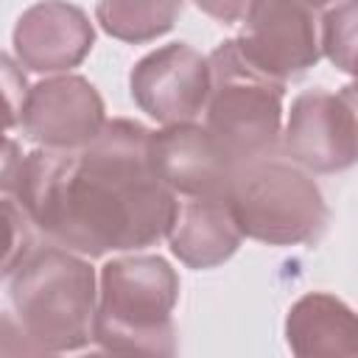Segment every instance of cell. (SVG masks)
I'll return each mask as SVG.
<instances>
[{
  "label": "cell",
  "instance_id": "obj_1",
  "mask_svg": "<svg viewBox=\"0 0 358 358\" xmlns=\"http://www.w3.org/2000/svg\"><path fill=\"white\" fill-rule=\"evenodd\" d=\"M151 129L115 117L81 148H39L17 157L6 140L3 190L53 243L78 255L145 249L173 227L176 193L154 173Z\"/></svg>",
  "mask_w": 358,
  "mask_h": 358
},
{
  "label": "cell",
  "instance_id": "obj_17",
  "mask_svg": "<svg viewBox=\"0 0 358 358\" xmlns=\"http://www.w3.org/2000/svg\"><path fill=\"white\" fill-rule=\"evenodd\" d=\"M193 3H196L207 17L224 22V25H232V22L243 20V14H246V8H249L252 0H193Z\"/></svg>",
  "mask_w": 358,
  "mask_h": 358
},
{
  "label": "cell",
  "instance_id": "obj_16",
  "mask_svg": "<svg viewBox=\"0 0 358 358\" xmlns=\"http://www.w3.org/2000/svg\"><path fill=\"white\" fill-rule=\"evenodd\" d=\"M3 78H6V126L11 129L14 120H20V109H22V101H17V92L28 95V90H25L22 73L14 67L8 56H3Z\"/></svg>",
  "mask_w": 358,
  "mask_h": 358
},
{
  "label": "cell",
  "instance_id": "obj_12",
  "mask_svg": "<svg viewBox=\"0 0 358 358\" xmlns=\"http://www.w3.org/2000/svg\"><path fill=\"white\" fill-rule=\"evenodd\" d=\"M285 338L299 358H358V313L333 294H305L288 310Z\"/></svg>",
  "mask_w": 358,
  "mask_h": 358
},
{
  "label": "cell",
  "instance_id": "obj_7",
  "mask_svg": "<svg viewBox=\"0 0 358 358\" xmlns=\"http://www.w3.org/2000/svg\"><path fill=\"white\" fill-rule=\"evenodd\" d=\"M282 151L313 173H336L358 162V123L350 95L344 90L296 95L282 129Z\"/></svg>",
  "mask_w": 358,
  "mask_h": 358
},
{
  "label": "cell",
  "instance_id": "obj_20",
  "mask_svg": "<svg viewBox=\"0 0 358 358\" xmlns=\"http://www.w3.org/2000/svg\"><path fill=\"white\" fill-rule=\"evenodd\" d=\"M350 76H352V78H355V81H352V87H355V90H358V59H355V67H352V73H350Z\"/></svg>",
  "mask_w": 358,
  "mask_h": 358
},
{
  "label": "cell",
  "instance_id": "obj_10",
  "mask_svg": "<svg viewBox=\"0 0 358 358\" xmlns=\"http://www.w3.org/2000/svg\"><path fill=\"white\" fill-rule=\"evenodd\" d=\"M103 126V101L81 76H53L34 84L20 109L22 134L45 148H81Z\"/></svg>",
  "mask_w": 358,
  "mask_h": 358
},
{
  "label": "cell",
  "instance_id": "obj_15",
  "mask_svg": "<svg viewBox=\"0 0 358 358\" xmlns=\"http://www.w3.org/2000/svg\"><path fill=\"white\" fill-rule=\"evenodd\" d=\"M322 53L341 73H352L358 59V0L333 6L322 20Z\"/></svg>",
  "mask_w": 358,
  "mask_h": 358
},
{
  "label": "cell",
  "instance_id": "obj_9",
  "mask_svg": "<svg viewBox=\"0 0 358 358\" xmlns=\"http://www.w3.org/2000/svg\"><path fill=\"white\" fill-rule=\"evenodd\" d=\"M148 157L154 173L187 199H224L241 168L218 137L193 120L151 131Z\"/></svg>",
  "mask_w": 358,
  "mask_h": 358
},
{
  "label": "cell",
  "instance_id": "obj_8",
  "mask_svg": "<svg viewBox=\"0 0 358 358\" xmlns=\"http://www.w3.org/2000/svg\"><path fill=\"white\" fill-rule=\"evenodd\" d=\"M210 59L190 45L173 42L143 56L131 76L129 90L134 103L157 123H190L210 98Z\"/></svg>",
  "mask_w": 358,
  "mask_h": 358
},
{
  "label": "cell",
  "instance_id": "obj_14",
  "mask_svg": "<svg viewBox=\"0 0 358 358\" xmlns=\"http://www.w3.org/2000/svg\"><path fill=\"white\" fill-rule=\"evenodd\" d=\"M182 14V0H98L95 20L120 42H151L168 34Z\"/></svg>",
  "mask_w": 358,
  "mask_h": 358
},
{
  "label": "cell",
  "instance_id": "obj_4",
  "mask_svg": "<svg viewBox=\"0 0 358 358\" xmlns=\"http://www.w3.org/2000/svg\"><path fill=\"white\" fill-rule=\"evenodd\" d=\"M224 201L241 232L268 246L310 243L324 232L330 215L313 176L277 157L241 165Z\"/></svg>",
  "mask_w": 358,
  "mask_h": 358
},
{
  "label": "cell",
  "instance_id": "obj_18",
  "mask_svg": "<svg viewBox=\"0 0 358 358\" xmlns=\"http://www.w3.org/2000/svg\"><path fill=\"white\" fill-rule=\"evenodd\" d=\"M344 92L350 95V101H352V109H355V123H358V90L350 84V87H344Z\"/></svg>",
  "mask_w": 358,
  "mask_h": 358
},
{
  "label": "cell",
  "instance_id": "obj_13",
  "mask_svg": "<svg viewBox=\"0 0 358 358\" xmlns=\"http://www.w3.org/2000/svg\"><path fill=\"white\" fill-rule=\"evenodd\" d=\"M241 227L235 224L224 199H190L179 204L168 243L173 257L187 268H215L241 246Z\"/></svg>",
  "mask_w": 358,
  "mask_h": 358
},
{
  "label": "cell",
  "instance_id": "obj_19",
  "mask_svg": "<svg viewBox=\"0 0 358 358\" xmlns=\"http://www.w3.org/2000/svg\"><path fill=\"white\" fill-rule=\"evenodd\" d=\"M308 6H313V8H322V6H327V3H336V0H305Z\"/></svg>",
  "mask_w": 358,
  "mask_h": 358
},
{
  "label": "cell",
  "instance_id": "obj_3",
  "mask_svg": "<svg viewBox=\"0 0 358 358\" xmlns=\"http://www.w3.org/2000/svg\"><path fill=\"white\" fill-rule=\"evenodd\" d=\"M179 277L157 255H129L103 263L92 336L117 355H173V305Z\"/></svg>",
  "mask_w": 358,
  "mask_h": 358
},
{
  "label": "cell",
  "instance_id": "obj_5",
  "mask_svg": "<svg viewBox=\"0 0 358 358\" xmlns=\"http://www.w3.org/2000/svg\"><path fill=\"white\" fill-rule=\"evenodd\" d=\"M207 129L238 159V165L274 157L282 137V84L255 70L235 39L210 56Z\"/></svg>",
  "mask_w": 358,
  "mask_h": 358
},
{
  "label": "cell",
  "instance_id": "obj_6",
  "mask_svg": "<svg viewBox=\"0 0 358 358\" xmlns=\"http://www.w3.org/2000/svg\"><path fill=\"white\" fill-rule=\"evenodd\" d=\"M235 45L255 70L285 84L322 56L313 6L305 0H252Z\"/></svg>",
  "mask_w": 358,
  "mask_h": 358
},
{
  "label": "cell",
  "instance_id": "obj_2",
  "mask_svg": "<svg viewBox=\"0 0 358 358\" xmlns=\"http://www.w3.org/2000/svg\"><path fill=\"white\" fill-rule=\"evenodd\" d=\"M6 277L22 352H70L95 338V271L78 252L53 241L31 243Z\"/></svg>",
  "mask_w": 358,
  "mask_h": 358
},
{
  "label": "cell",
  "instance_id": "obj_11",
  "mask_svg": "<svg viewBox=\"0 0 358 358\" xmlns=\"http://www.w3.org/2000/svg\"><path fill=\"white\" fill-rule=\"evenodd\" d=\"M90 17L64 0H39L22 11L14 28L17 62L34 73H62L78 67L92 50Z\"/></svg>",
  "mask_w": 358,
  "mask_h": 358
}]
</instances>
